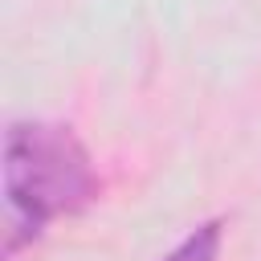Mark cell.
Listing matches in <instances>:
<instances>
[{"label":"cell","mask_w":261,"mask_h":261,"mask_svg":"<svg viewBox=\"0 0 261 261\" xmlns=\"http://www.w3.org/2000/svg\"><path fill=\"white\" fill-rule=\"evenodd\" d=\"M98 196V171L82 139L61 122H12L4 135V253L82 212Z\"/></svg>","instance_id":"obj_1"},{"label":"cell","mask_w":261,"mask_h":261,"mask_svg":"<svg viewBox=\"0 0 261 261\" xmlns=\"http://www.w3.org/2000/svg\"><path fill=\"white\" fill-rule=\"evenodd\" d=\"M220 237H224V224H220V220H204V224L192 228L163 261H216V257H220Z\"/></svg>","instance_id":"obj_2"}]
</instances>
